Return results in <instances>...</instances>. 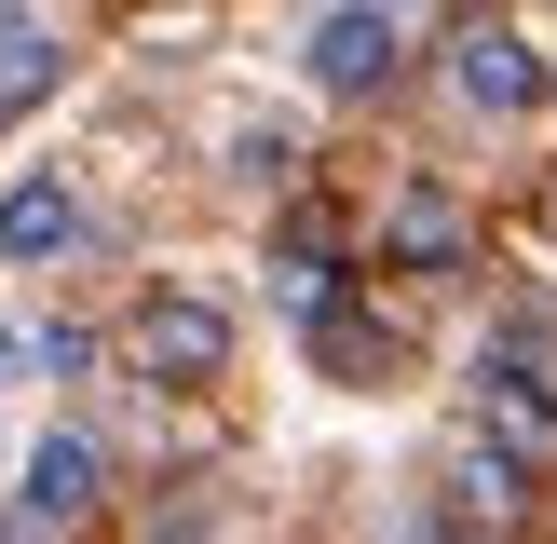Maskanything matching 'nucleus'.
Segmentation results:
<instances>
[{
	"label": "nucleus",
	"instance_id": "nucleus-1",
	"mask_svg": "<svg viewBox=\"0 0 557 544\" xmlns=\"http://www.w3.org/2000/svg\"><path fill=\"white\" fill-rule=\"evenodd\" d=\"M109 504V449L96 435H41V449L14 462V504H0V544H69L82 517Z\"/></svg>",
	"mask_w": 557,
	"mask_h": 544
},
{
	"label": "nucleus",
	"instance_id": "nucleus-2",
	"mask_svg": "<svg viewBox=\"0 0 557 544\" xmlns=\"http://www.w3.org/2000/svg\"><path fill=\"white\" fill-rule=\"evenodd\" d=\"M299 69H313V96H381V82L408 69V14L395 0H326L313 27H299Z\"/></svg>",
	"mask_w": 557,
	"mask_h": 544
},
{
	"label": "nucleus",
	"instance_id": "nucleus-3",
	"mask_svg": "<svg viewBox=\"0 0 557 544\" xmlns=\"http://www.w3.org/2000/svg\"><path fill=\"white\" fill-rule=\"evenodd\" d=\"M449 96L476 109V123H531V109L557 96V69H544V41H531V27L476 14V27H449Z\"/></svg>",
	"mask_w": 557,
	"mask_h": 544
},
{
	"label": "nucleus",
	"instance_id": "nucleus-4",
	"mask_svg": "<svg viewBox=\"0 0 557 544\" xmlns=\"http://www.w3.org/2000/svg\"><path fill=\"white\" fill-rule=\"evenodd\" d=\"M123 368L136 381H218L232 368V313H218V299H190V286H163V299H136V326H123Z\"/></svg>",
	"mask_w": 557,
	"mask_h": 544
},
{
	"label": "nucleus",
	"instance_id": "nucleus-5",
	"mask_svg": "<svg viewBox=\"0 0 557 544\" xmlns=\"http://www.w3.org/2000/svg\"><path fill=\"white\" fill-rule=\"evenodd\" d=\"M69 245H96V205H82L54 163H27V177L0 190V259H69Z\"/></svg>",
	"mask_w": 557,
	"mask_h": 544
},
{
	"label": "nucleus",
	"instance_id": "nucleus-6",
	"mask_svg": "<svg viewBox=\"0 0 557 544\" xmlns=\"http://www.w3.org/2000/svg\"><path fill=\"white\" fill-rule=\"evenodd\" d=\"M476 395H504L517 422L544 435V422H557V354H544V341H490V354H476Z\"/></svg>",
	"mask_w": 557,
	"mask_h": 544
},
{
	"label": "nucleus",
	"instance_id": "nucleus-7",
	"mask_svg": "<svg viewBox=\"0 0 557 544\" xmlns=\"http://www.w3.org/2000/svg\"><path fill=\"white\" fill-rule=\"evenodd\" d=\"M54 69H69V41H54V27H0V109L54 96Z\"/></svg>",
	"mask_w": 557,
	"mask_h": 544
},
{
	"label": "nucleus",
	"instance_id": "nucleus-8",
	"mask_svg": "<svg viewBox=\"0 0 557 544\" xmlns=\"http://www.w3.org/2000/svg\"><path fill=\"white\" fill-rule=\"evenodd\" d=\"M232 177H245V190H286V177H299V136H286V123H232Z\"/></svg>",
	"mask_w": 557,
	"mask_h": 544
},
{
	"label": "nucleus",
	"instance_id": "nucleus-9",
	"mask_svg": "<svg viewBox=\"0 0 557 544\" xmlns=\"http://www.w3.org/2000/svg\"><path fill=\"white\" fill-rule=\"evenodd\" d=\"M462 504H476V517H517V449H462Z\"/></svg>",
	"mask_w": 557,
	"mask_h": 544
},
{
	"label": "nucleus",
	"instance_id": "nucleus-10",
	"mask_svg": "<svg viewBox=\"0 0 557 544\" xmlns=\"http://www.w3.org/2000/svg\"><path fill=\"white\" fill-rule=\"evenodd\" d=\"M395 245H422V259H449V245H462V218H449V205H435V190H422V205L395 218Z\"/></svg>",
	"mask_w": 557,
	"mask_h": 544
},
{
	"label": "nucleus",
	"instance_id": "nucleus-11",
	"mask_svg": "<svg viewBox=\"0 0 557 544\" xmlns=\"http://www.w3.org/2000/svg\"><path fill=\"white\" fill-rule=\"evenodd\" d=\"M150 544H232V531H218V517H205V504H177V517H163V531H150Z\"/></svg>",
	"mask_w": 557,
	"mask_h": 544
},
{
	"label": "nucleus",
	"instance_id": "nucleus-12",
	"mask_svg": "<svg viewBox=\"0 0 557 544\" xmlns=\"http://www.w3.org/2000/svg\"><path fill=\"white\" fill-rule=\"evenodd\" d=\"M422 544H462V531H422Z\"/></svg>",
	"mask_w": 557,
	"mask_h": 544
},
{
	"label": "nucleus",
	"instance_id": "nucleus-13",
	"mask_svg": "<svg viewBox=\"0 0 557 544\" xmlns=\"http://www.w3.org/2000/svg\"><path fill=\"white\" fill-rule=\"evenodd\" d=\"M0 462H14V449H0Z\"/></svg>",
	"mask_w": 557,
	"mask_h": 544
},
{
	"label": "nucleus",
	"instance_id": "nucleus-14",
	"mask_svg": "<svg viewBox=\"0 0 557 544\" xmlns=\"http://www.w3.org/2000/svg\"><path fill=\"white\" fill-rule=\"evenodd\" d=\"M395 14H408V0H395Z\"/></svg>",
	"mask_w": 557,
	"mask_h": 544
}]
</instances>
